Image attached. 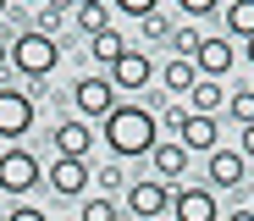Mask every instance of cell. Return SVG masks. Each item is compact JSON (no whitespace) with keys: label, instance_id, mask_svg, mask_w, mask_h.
<instances>
[{"label":"cell","instance_id":"1","mask_svg":"<svg viewBox=\"0 0 254 221\" xmlns=\"http://www.w3.org/2000/svg\"><path fill=\"white\" fill-rule=\"evenodd\" d=\"M100 139H105V149H111L116 160H138V155H149V149L160 144V122H155V111H144V105H116V111L100 122Z\"/></svg>","mask_w":254,"mask_h":221},{"label":"cell","instance_id":"2","mask_svg":"<svg viewBox=\"0 0 254 221\" xmlns=\"http://www.w3.org/2000/svg\"><path fill=\"white\" fill-rule=\"evenodd\" d=\"M56 61H61V44H56L50 33H33V28H22V33L11 39V67H17L28 83H45V77L56 72Z\"/></svg>","mask_w":254,"mask_h":221},{"label":"cell","instance_id":"3","mask_svg":"<svg viewBox=\"0 0 254 221\" xmlns=\"http://www.w3.org/2000/svg\"><path fill=\"white\" fill-rule=\"evenodd\" d=\"M72 105H77L83 122H105L116 111V83L111 77H77L72 83Z\"/></svg>","mask_w":254,"mask_h":221},{"label":"cell","instance_id":"4","mask_svg":"<svg viewBox=\"0 0 254 221\" xmlns=\"http://www.w3.org/2000/svg\"><path fill=\"white\" fill-rule=\"evenodd\" d=\"M33 133V94L28 88H0V139L17 144Z\"/></svg>","mask_w":254,"mask_h":221},{"label":"cell","instance_id":"5","mask_svg":"<svg viewBox=\"0 0 254 221\" xmlns=\"http://www.w3.org/2000/svg\"><path fill=\"white\" fill-rule=\"evenodd\" d=\"M127 210H133V221H155L172 210V188L160 183V177H138L133 188H127Z\"/></svg>","mask_w":254,"mask_h":221},{"label":"cell","instance_id":"6","mask_svg":"<svg viewBox=\"0 0 254 221\" xmlns=\"http://www.w3.org/2000/svg\"><path fill=\"white\" fill-rule=\"evenodd\" d=\"M33 183H39V155H28V149L0 155V194H28Z\"/></svg>","mask_w":254,"mask_h":221},{"label":"cell","instance_id":"7","mask_svg":"<svg viewBox=\"0 0 254 221\" xmlns=\"http://www.w3.org/2000/svg\"><path fill=\"white\" fill-rule=\"evenodd\" d=\"M56 155L61 160H89V149H94V127L83 122V116H66V122H56Z\"/></svg>","mask_w":254,"mask_h":221},{"label":"cell","instance_id":"8","mask_svg":"<svg viewBox=\"0 0 254 221\" xmlns=\"http://www.w3.org/2000/svg\"><path fill=\"white\" fill-rule=\"evenodd\" d=\"M232 61H238V50L227 44V33H216V39H199V50H193V67H199V77H227L232 72Z\"/></svg>","mask_w":254,"mask_h":221},{"label":"cell","instance_id":"9","mask_svg":"<svg viewBox=\"0 0 254 221\" xmlns=\"http://www.w3.org/2000/svg\"><path fill=\"white\" fill-rule=\"evenodd\" d=\"M172 216L177 221H221V205L210 188H177L172 194Z\"/></svg>","mask_w":254,"mask_h":221},{"label":"cell","instance_id":"10","mask_svg":"<svg viewBox=\"0 0 254 221\" xmlns=\"http://www.w3.org/2000/svg\"><path fill=\"white\" fill-rule=\"evenodd\" d=\"M177 144H183L188 155H193V149H199V155L221 149V133H216V116H193V111H188V122H183V133H177Z\"/></svg>","mask_w":254,"mask_h":221},{"label":"cell","instance_id":"11","mask_svg":"<svg viewBox=\"0 0 254 221\" xmlns=\"http://www.w3.org/2000/svg\"><path fill=\"white\" fill-rule=\"evenodd\" d=\"M50 188L61 194V199H77L83 188H89V160H50Z\"/></svg>","mask_w":254,"mask_h":221},{"label":"cell","instance_id":"12","mask_svg":"<svg viewBox=\"0 0 254 221\" xmlns=\"http://www.w3.org/2000/svg\"><path fill=\"white\" fill-rule=\"evenodd\" d=\"M149 77H155V61H149L144 50H127V56L111 67V83H116V88H149Z\"/></svg>","mask_w":254,"mask_h":221},{"label":"cell","instance_id":"13","mask_svg":"<svg viewBox=\"0 0 254 221\" xmlns=\"http://www.w3.org/2000/svg\"><path fill=\"white\" fill-rule=\"evenodd\" d=\"M149 160H155V177H160V183H177V177L188 171V149H183L177 139H160V144L149 149Z\"/></svg>","mask_w":254,"mask_h":221},{"label":"cell","instance_id":"14","mask_svg":"<svg viewBox=\"0 0 254 221\" xmlns=\"http://www.w3.org/2000/svg\"><path fill=\"white\" fill-rule=\"evenodd\" d=\"M210 188H238L243 183V155L238 149H210Z\"/></svg>","mask_w":254,"mask_h":221},{"label":"cell","instance_id":"15","mask_svg":"<svg viewBox=\"0 0 254 221\" xmlns=\"http://www.w3.org/2000/svg\"><path fill=\"white\" fill-rule=\"evenodd\" d=\"M221 105H227V88H221L216 77H199L193 94H188V111H193V116H216Z\"/></svg>","mask_w":254,"mask_h":221},{"label":"cell","instance_id":"16","mask_svg":"<svg viewBox=\"0 0 254 221\" xmlns=\"http://www.w3.org/2000/svg\"><path fill=\"white\" fill-rule=\"evenodd\" d=\"M160 83H166V94H193L199 67H193V61H183V56H172V61H166V72H160Z\"/></svg>","mask_w":254,"mask_h":221},{"label":"cell","instance_id":"17","mask_svg":"<svg viewBox=\"0 0 254 221\" xmlns=\"http://www.w3.org/2000/svg\"><path fill=\"white\" fill-rule=\"evenodd\" d=\"M227 33L254 39V0H227Z\"/></svg>","mask_w":254,"mask_h":221},{"label":"cell","instance_id":"18","mask_svg":"<svg viewBox=\"0 0 254 221\" xmlns=\"http://www.w3.org/2000/svg\"><path fill=\"white\" fill-rule=\"evenodd\" d=\"M199 39H204V33H199L193 22H177L172 33H166V50H172V56H183V61H193V50H199Z\"/></svg>","mask_w":254,"mask_h":221},{"label":"cell","instance_id":"19","mask_svg":"<svg viewBox=\"0 0 254 221\" xmlns=\"http://www.w3.org/2000/svg\"><path fill=\"white\" fill-rule=\"evenodd\" d=\"M89 50H94V56H100L105 67H116V61H122L127 50H133V44H127V39H122L116 28H105V33H94V44H89Z\"/></svg>","mask_w":254,"mask_h":221},{"label":"cell","instance_id":"20","mask_svg":"<svg viewBox=\"0 0 254 221\" xmlns=\"http://www.w3.org/2000/svg\"><path fill=\"white\" fill-rule=\"evenodd\" d=\"M227 116H232L238 127L254 122V88H232V94H227Z\"/></svg>","mask_w":254,"mask_h":221},{"label":"cell","instance_id":"21","mask_svg":"<svg viewBox=\"0 0 254 221\" xmlns=\"http://www.w3.org/2000/svg\"><path fill=\"white\" fill-rule=\"evenodd\" d=\"M77 28L89 33V39L105 33V28H111V22H105V6H77Z\"/></svg>","mask_w":254,"mask_h":221},{"label":"cell","instance_id":"22","mask_svg":"<svg viewBox=\"0 0 254 221\" xmlns=\"http://www.w3.org/2000/svg\"><path fill=\"white\" fill-rule=\"evenodd\" d=\"M77 221H116V205H111V199L100 194V199H89V205L77 210Z\"/></svg>","mask_w":254,"mask_h":221},{"label":"cell","instance_id":"23","mask_svg":"<svg viewBox=\"0 0 254 221\" xmlns=\"http://www.w3.org/2000/svg\"><path fill=\"white\" fill-rule=\"evenodd\" d=\"M61 17H66V11H56V6H39V17H33V33H50V39H56Z\"/></svg>","mask_w":254,"mask_h":221},{"label":"cell","instance_id":"24","mask_svg":"<svg viewBox=\"0 0 254 221\" xmlns=\"http://www.w3.org/2000/svg\"><path fill=\"white\" fill-rule=\"evenodd\" d=\"M177 6H183V17H188V22H199V17H210V11H216L221 0H177Z\"/></svg>","mask_w":254,"mask_h":221},{"label":"cell","instance_id":"25","mask_svg":"<svg viewBox=\"0 0 254 221\" xmlns=\"http://www.w3.org/2000/svg\"><path fill=\"white\" fill-rule=\"evenodd\" d=\"M138 28H144V39H166V33H172V22H166L160 11H149V17L138 22Z\"/></svg>","mask_w":254,"mask_h":221},{"label":"cell","instance_id":"26","mask_svg":"<svg viewBox=\"0 0 254 221\" xmlns=\"http://www.w3.org/2000/svg\"><path fill=\"white\" fill-rule=\"evenodd\" d=\"M116 6H122L127 17H138V22H144L149 11H160V0H116Z\"/></svg>","mask_w":254,"mask_h":221},{"label":"cell","instance_id":"27","mask_svg":"<svg viewBox=\"0 0 254 221\" xmlns=\"http://www.w3.org/2000/svg\"><path fill=\"white\" fill-rule=\"evenodd\" d=\"M155 122H160L166 133H183V122H188V111H183V105H172V111H160Z\"/></svg>","mask_w":254,"mask_h":221},{"label":"cell","instance_id":"28","mask_svg":"<svg viewBox=\"0 0 254 221\" xmlns=\"http://www.w3.org/2000/svg\"><path fill=\"white\" fill-rule=\"evenodd\" d=\"M127 177H122V166H100V188H122Z\"/></svg>","mask_w":254,"mask_h":221},{"label":"cell","instance_id":"29","mask_svg":"<svg viewBox=\"0 0 254 221\" xmlns=\"http://www.w3.org/2000/svg\"><path fill=\"white\" fill-rule=\"evenodd\" d=\"M6 221H50V216H45V210H33V205H17Z\"/></svg>","mask_w":254,"mask_h":221},{"label":"cell","instance_id":"30","mask_svg":"<svg viewBox=\"0 0 254 221\" xmlns=\"http://www.w3.org/2000/svg\"><path fill=\"white\" fill-rule=\"evenodd\" d=\"M238 155H243V160H254V122L243 127V144H238Z\"/></svg>","mask_w":254,"mask_h":221},{"label":"cell","instance_id":"31","mask_svg":"<svg viewBox=\"0 0 254 221\" xmlns=\"http://www.w3.org/2000/svg\"><path fill=\"white\" fill-rule=\"evenodd\" d=\"M6 67H11V44L0 39V72H6Z\"/></svg>","mask_w":254,"mask_h":221},{"label":"cell","instance_id":"32","mask_svg":"<svg viewBox=\"0 0 254 221\" xmlns=\"http://www.w3.org/2000/svg\"><path fill=\"white\" fill-rule=\"evenodd\" d=\"M227 221H254V210H232V216H227Z\"/></svg>","mask_w":254,"mask_h":221},{"label":"cell","instance_id":"33","mask_svg":"<svg viewBox=\"0 0 254 221\" xmlns=\"http://www.w3.org/2000/svg\"><path fill=\"white\" fill-rule=\"evenodd\" d=\"M77 6H105V0H77Z\"/></svg>","mask_w":254,"mask_h":221},{"label":"cell","instance_id":"34","mask_svg":"<svg viewBox=\"0 0 254 221\" xmlns=\"http://www.w3.org/2000/svg\"><path fill=\"white\" fill-rule=\"evenodd\" d=\"M249 61H254V39H249Z\"/></svg>","mask_w":254,"mask_h":221},{"label":"cell","instance_id":"35","mask_svg":"<svg viewBox=\"0 0 254 221\" xmlns=\"http://www.w3.org/2000/svg\"><path fill=\"white\" fill-rule=\"evenodd\" d=\"M28 6H45V0H28Z\"/></svg>","mask_w":254,"mask_h":221},{"label":"cell","instance_id":"36","mask_svg":"<svg viewBox=\"0 0 254 221\" xmlns=\"http://www.w3.org/2000/svg\"><path fill=\"white\" fill-rule=\"evenodd\" d=\"M0 17H6V0H0Z\"/></svg>","mask_w":254,"mask_h":221},{"label":"cell","instance_id":"37","mask_svg":"<svg viewBox=\"0 0 254 221\" xmlns=\"http://www.w3.org/2000/svg\"><path fill=\"white\" fill-rule=\"evenodd\" d=\"M221 6H227V0H221Z\"/></svg>","mask_w":254,"mask_h":221},{"label":"cell","instance_id":"38","mask_svg":"<svg viewBox=\"0 0 254 221\" xmlns=\"http://www.w3.org/2000/svg\"><path fill=\"white\" fill-rule=\"evenodd\" d=\"M249 210H254V205H249Z\"/></svg>","mask_w":254,"mask_h":221}]
</instances>
